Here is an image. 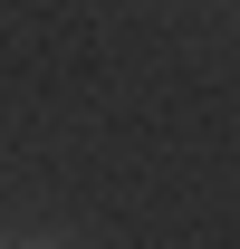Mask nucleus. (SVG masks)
<instances>
[{"mask_svg":"<svg viewBox=\"0 0 240 249\" xmlns=\"http://www.w3.org/2000/svg\"><path fill=\"white\" fill-rule=\"evenodd\" d=\"M10 249H77V240H58V230H39V240H10Z\"/></svg>","mask_w":240,"mask_h":249,"instance_id":"nucleus-1","label":"nucleus"},{"mask_svg":"<svg viewBox=\"0 0 240 249\" xmlns=\"http://www.w3.org/2000/svg\"><path fill=\"white\" fill-rule=\"evenodd\" d=\"M0 249H10V240H0Z\"/></svg>","mask_w":240,"mask_h":249,"instance_id":"nucleus-2","label":"nucleus"}]
</instances>
